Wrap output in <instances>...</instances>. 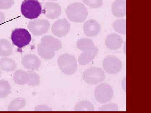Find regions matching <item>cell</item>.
<instances>
[{
    "mask_svg": "<svg viewBox=\"0 0 151 113\" xmlns=\"http://www.w3.org/2000/svg\"><path fill=\"white\" fill-rule=\"evenodd\" d=\"M77 48L83 51L78 58L79 64L85 65L92 62L98 54V49L95 46L92 39L88 38H82L76 42Z\"/></svg>",
    "mask_w": 151,
    "mask_h": 113,
    "instance_id": "cell-1",
    "label": "cell"
},
{
    "mask_svg": "<svg viewBox=\"0 0 151 113\" xmlns=\"http://www.w3.org/2000/svg\"><path fill=\"white\" fill-rule=\"evenodd\" d=\"M65 13L69 20L75 23L83 22L88 15L87 9L81 3H74L69 5L66 9Z\"/></svg>",
    "mask_w": 151,
    "mask_h": 113,
    "instance_id": "cell-2",
    "label": "cell"
},
{
    "mask_svg": "<svg viewBox=\"0 0 151 113\" xmlns=\"http://www.w3.org/2000/svg\"><path fill=\"white\" fill-rule=\"evenodd\" d=\"M22 14L30 19L37 18L42 12L41 4L38 0H24L21 6Z\"/></svg>",
    "mask_w": 151,
    "mask_h": 113,
    "instance_id": "cell-3",
    "label": "cell"
},
{
    "mask_svg": "<svg viewBox=\"0 0 151 113\" xmlns=\"http://www.w3.org/2000/svg\"><path fill=\"white\" fill-rule=\"evenodd\" d=\"M58 63L60 70L66 75L74 74L78 67L77 60L75 56L68 54L59 56L58 59Z\"/></svg>",
    "mask_w": 151,
    "mask_h": 113,
    "instance_id": "cell-4",
    "label": "cell"
},
{
    "mask_svg": "<svg viewBox=\"0 0 151 113\" xmlns=\"http://www.w3.org/2000/svg\"><path fill=\"white\" fill-rule=\"evenodd\" d=\"M105 77L104 71L100 67H90L85 70L83 74L84 82L91 85H95L103 82Z\"/></svg>",
    "mask_w": 151,
    "mask_h": 113,
    "instance_id": "cell-5",
    "label": "cell"
},
{
    "mask_svg": "<svg viewBox=\"0 0 151 113\" xmlns=\"http://www.w3.org/2000/svg\"><path fill=\"white\" fill-rule=\"evenodd\" d=\"M11 39L14 45L19 48H22L29 44L32 37L30 34L27 30L17 28L13 31Z\"/></svg>",
    "mask_w": 151,
    "mask_h": 113,
    "instance_id": "cell-6",
    "label": "cell"
},
{
    "mask_svg": "<svg viewBox=\"0 0 151 113\" xmlns=\"http://www.w3.org/2000/svg\"><path fill=\"white\" fill-rule=\"evenodd\" d=\"M113 94V90L111 86L108 84H102L96 87L94 96L98 102L105 104L112 99Z\"/></svg>",
    "mask_w": 151,
    "mask_h": 113,
    "instance_id": "cell-7",
    "label": "cell"
},
{
    "mask_svg": "<svg viewBox=\"0 0 151 113\" xmlns=\"http://www.w3.org/2000/svg\"><path fill=\"white\" fill-rule=\"evenodd\" d=\"M50 26L49 21L45 19H39L29 22L28 28L34 36H39L47 32Z\"/></svg>",
    "mask_w": 151,
    "mask_h": 113,
    "instance_id": "cell-8",
    "label": "cell"
},
{
    "mask_svg": "<svg viewBox=\"0 0 151 113\" xmlns=\"http://www.w3.org/2000/svg\"><path fill=\"white\" fill-rule=\"evenodd\" d=\"M103 67L105 71L109 74H116L122 70V62L116 56H108L103 60Z\"/></svg>",
    "mask_w": 151,
    "mask_h": 113,
    "instance_id": "cell-9",
    "label": "cell"
},
{
    "mask_svg": "<svg viewBox=\"0 0 151 113\" xmlns=\"http://www.w3.org/2000/svg\"><path fill=\"white\" fill-rule=\"evenodd\" d=\"M70 29V24L66 19H62L55 22L52 27V33L57 37L65 36Z\"/></svg>",
    "mask_w": 151,
    "mask_h": 113,
    "instance_id": "cell-10",
    "label": "cell"
},
{
    "mask_svg": "<svg viewBox=\"0 0 151 113\" xmlns=\"http://www.w3.org/2000/svg\"><path fill=\"white\" fill-rule=\"evenodd\" d=\"M43 13L47 18H57L61 13V8L57 3L47 2L45 4Z\"/></svg>",
    "mask_w": 151,
    "mask_h": 113,
    "instance_id": "cell-11",
    "label": "cell"
},
{
    "mask_svg": "<svg viewBox=\"0 0 151 113\" xmlns=\"http://www.w3.org/2000/svg\"><path fill=\"white\" fill-rule=\"evenodd\" d=\"M22 64L28 70H37L40 67L41 62L38 57L33 54H27L23 57Z\"/></svg>",
    "mask_w": 151,
    "mask_h": 113,
    "instance_id": "cell-12",
    "label": "cell"
},
{
    "mask_svg": "<svg viewBox=\"0 0 151 113\" xmlns=\"http://www.w3.org/2000/svg\"><path fill=\"white\" fill-rule=\"evenodd\" d=\"M83 30L86 36L94 37L100 33V24L95 20H88L85 22L83 26Z\"/></svg>",
    "mask_w": 151,
    "mask_h": 113,
    "instance_id": "cell-13",
    "label": "cell"
},
{
    "mask_svg": "<svg viewBox=\"0 0 151 113\" xmlns=\"http://www.w3.org/2000/svg\"><path fill=\"white\" fill-rule=\"evenodd\" d=\"M123 39L121 36L112 33L107 36L105 40V44L107 48L111 50H116L122 46Z\"/></svg>",
    "mask_w": 151,
    "mask_h": 113,
    "instance_id": "cell-14",
    "label": "cell"
},
{
    "mask_svg": "<svg viewBox=\"0 0 151 113\" xmlns=\"http://www.w3.org/2000/svg\"><path fill=\"white\" fill-rule=\"evenodd\" d=\"M112 12L116 17H124L127 14V2L126 0H116L112 5Z\"/></svg>",
    "mask_w": 151,
    "mask_h": 113,
    "instance_id": "cell-15",
    "label": "cell"
},
{
    "mask_svg": "<svg viewBox=\"0 0 151 113\" xmlns=\"http://www.w3.org/2000/svg\"><path fill=\"white\" fill-rule=\"evenodd\" d=\"M41 43L47 48L54 51H58L62 47L61 41L56 38L50 35H46L42 38Z\"/></svg>",
    "mask_w": 151,
    "mask_h": 113,
    "instance_id": "cell-16",
    "label": "cell"
},
{
    "mask_svg": "<svg viewBox=\"0 0 151 113\" xmlns=\"http://www.w3.org/2000/svg\"><path fill=\"white\" fill-rule=\"evenodd\" d=\"M12 54V46L10 42L7 39H0V56L6 57Z\"/></svg>",
    "mask_w": 151,
    "mask_h": 113,
    "instance_id": "cell-17",
    "label": "cell"
},
{
    "mask_svg": "<svg viewBox=\"0 0 151 113\" xmlns=\"http://www.w3.org/2000/svg\"><path fill=\"white\" fill-rule=\"evenodd\" d=\"M17 65L14 59L6 57L0 59V68L6 72H12L15 70Z\"/></svg>",
    "mask_w": 151,
    "mask_h": 113,
    "instance_id": "cell-18",
    "label": "cell"
},
{
    "mask_svg": "<svg viewBox=\"0 0 151 113\" xmlns=\"http://www.w3.org/2000/svg\"><path fill=\"white\" fill-rule=\"evenodd\" d=\"M14 82L17 84L24 85L27 84L29 80V74L24 70H18L13 75Z\"/></svg>",
    "mask_w": 151,
    "mask_h": 113,
    "instance_id": "cell-19",
    "label": "cell"
},
{
    "mask_svg": "<svg viewBox=\"0 0 151 113\" xmlns=\"http://www.w3.org/2000/svg\"><path fill=\"white\" fill-rule=\"evenodd\" d=\"M37 51L40 56L45 59H52L55 55V51L47 48L41 42L38 45Z\"/></svg>",
    "mask_w": 151,
    "mask_h": 113,
    "instance_id": "cell-20",
    "label": "cell"
},
{
    "mask_svg": "<svg viewBox=\"0 0 151 113\" xmlns=\"http://www.w3.org/2000/svg\"><path fill=\"white\" fill-rule=\"evenodd\" d=\"M26 104L25 100L22 98H16L9 104L8 107L9 111H18L24 107Z\"/></svg>",
    "mask_w": 151,
    "mask_h": 113,
    "instance_id": "cell-21",
    "label": "cell"
},
{
    "mask_svg": "<svg viewBox=\"0 0 151 113\" xmlns=\"http://www.w3.org/2000/svg\"><path fill=\"white\" fill-rule=\"evenodd\" d=\"M114 30L121 34H126L127 32V21L124 19L116 20L113 22Z\"/></svg>",
    "mask_w": 151,
    "mask_h": 113,
    "instance_id": "cell-22",
    "label": "cell"
},
{
    "mask_svg": "<svg viewBox=\"0 0 151 113\" xmlns=\"http://www.w3.org/2000/svg\"><path fill=\"white\" fill-rule=\"evenodd\" d=\"M11 91V86L8 81L0 80V98L3 99L7 97Z\"/></svg>",
    "mask_w": 151,
    "mask_h": 113,
    "instance_id": "cell-23",
    "label": "cell"
},
{
    "mask_svg": "<svg viewBox=\"0 0 151 113\" xmlns=\"http://www.w3.org/2000/svg\"><path fill=\"white\" fill-rule=\"evenodd\" d=\"M75 111H94V106L92 103L85 101L79 102L74 108Z\"/></svg>",
    "mask_w": 151,
    "mask_h": 113,
    "instance_id": "cell-24",
    "label": "cell"
},
{
    "mask_svg": "<svg viewBox=\"0 0 151 113\" xmlns=\"http://www.w3.org/2000/svg\"><path fill=\"white\" fill-rule=\"evenodd\" d=\"M29 74V80L27 84L30 86H37L40 83V77L35 71L30 70L28 71Z\"/></svg>",
    "mask_w": 151,
    "mask_h": 113,
    "instance_id": "cell-25",
    "label": "cell"
},
{
    "mask_svg": "<svg viewBox=\"0 0 151 113\" xmlns=\"http://www.w3.org/2000/svg\"><path fill=\"white\" fill-rule=\"evenodd\" d=\"M86 5L92 9H98L101 7L103 4V0H82Z\"/></svg>",
    "mask_w": 151,
    "mask_h": 113,
    "instance_id": "cell-26",
    "label": "cell"
},
{
    "mask_svg": "<svg viewBox=\"0 0 151 113\" xmlns=\"http://www.w3.org/2000/svg\"><path fill=\"white\" fill-rule=\"evenodd\" d=\"M119 107L118 105L114 103L103 105L99 109V111H118Z\"/></svg>",
    "mask_w": 151,
    "mask_h": 113,
    "instance_id": "cell-27",
    "label": "cell"
},
{
    "mask_svg": "<svg viewBox=\"0 0 151 113\" xmlns=\"http://www.w3.org/2000/svg\"><path fill=\"white\" fill-rule=\"evenodd\" d=\"M14 0H0V9H10L14 4Z\"/></svg>",
    "mask_w": 151,
    "mask_h": 113,
    "instance_id": "cell-28",
    "label": "cell"
},
{
    "mask_svg": "<svg viewBox=\"0 0 151 113\" xmlns=\"http://www.w3.org/2000/svg\"><path fill=\"white\" fill-rule=\"evenodd\" d=\"M35 111H52L51 108L45 105H38L35 108Z\"/></svg>",
    "mask_w": 151,
    "mask_h": 113,
    "instance_id": "cell-29",
    "label": "cell"
},
{
    "mask_svg": "<svg viewBox=\"0 0 151 113\" xmlns=\"http://www.w3.org/2000/svg\"><path fill=\"white\" fill-rule=\"evenodd\" d=\"M5 21V16L4 14L1 12H0V24L4 22Z\"/></svg>",
    "mask_w": 151,
    "mask_h": 113,
    "instance_id": "cell-30",
    "label": "cell"
},
{
    "mask_svg": "<svg viewBox=\"0 0 151 113\" xmlns=\"http://www.w3.org/2000/svg\"><path fill=\"white\" fill-rule=\"evenodd\" d=\"M49 1H58V0H49Z\"/></svg>",
    "mask_w": 151,
    "mask_h": 113,
    "instance_id": "cell-31",
    "label": "cell"
}]
</instances>
